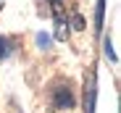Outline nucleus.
Wrapping results in <instances>:
<instances>
[{"label":"nucleus","instance_id":"nucleus-6","mask_svg":"<svg viewBox=\"0 0 121 113\" xmlns=\"http://www.w3.org/2000/svg\"><path fill=\"white\" fill-rule=\"evenodd\" d=\"M37 45L42 47V50H48V47H50V37H48V34H42V32H39V34H37Z\"/></svg>","mask_w":121,"mask_h":113},{"label":"nucleus","instance_id":"nucleus-3","mask_svg":"<svg viewBox=\"0 0 121 113\" xmlns=\"http://www.w3.org/2000/svg\"><path fill=\"white\" fill-rule=\"evenodd\" d=\"M103 21H105V0L95 3V32H103Z\"/></svg>","mask_w":121,"mask_h":113},{"label":"nucleus","instance_id":"nucleus-5","mask_svg":"<svg viewBox=\"0 0 121 113\" xmlns=\"http://www.w3.org/2000/svg\"><path fill=\"white\" fill-rule=\"evenodd\" d=\"M66 37H69V24L63 18H58L55 21V40H66Z\"/></svg>","mask_w":121,"mask_h":113},{"label":"nucleus","instance_id":"nucleus-7","mask_svg":"<svg viewBox=\"0 0 121 113\" xmlns=\"http://www.w3.org/2000/svg\"><path fill=\"white\" fill-rule=\"evenodd\" d=\"M71 24H74V29H84V18H82V16L76 13V16L71 18Z\"/></svg>","mask_w":121,"mask_h":113},{"label":"nucleus","instance_id":"nucleus-8","mask_svg":"<svg viewBox=\"0 0 121 113\" xmlns=\"http://www.w3.org/2000/svg\"><path fill=\"white\" fill-rule=\"evenodd\" d=\"M5 55H8V47H5V40L0 37V58H5Z\"/></svg>","mask_w":121,"mask_h":113},{"label":"nucleus","instance_id":"nucleus-2","mask_svg":"<svg viewBox=\"0 0 121 113\" xmlns=\"http://www.w3.org/2000/svg\"><path fill=\"white\" fill-rule=\"evenodd\" d=\"M53 105H55V108H71V105H74V95H71L69 84H66V87H58V89L53 92Z\"/></svg>","mask_w":121,"mask_h":113},{"label":"nucleus","instance_id":"nucleus-4","mask_svg":"<svg viewBox=\"0 0 121 113\" xmlns=\"http://www.w3.org/2000/svg\"><path fill=\"white\" fill-rule=\"evenodd\" d=\"M103 53H105V58H108L111 63L118 61V55H116V50H113V45H111V37H105V40H103Z\"/></svg>","mask_w":121,"mask_h":113},{"label":"nucleus","instance_id":"nucleus-1","mask_svg":"<svg viewBox=\"0 0 121 113\" xmlns=\"http://www.w3.org/2000/svg\"><path fill=\"white\" fill-rule=\"evenodd\" d=\"M95 97H97V74L90 71L84 76V113H95Z\"/></svg>","mask_w":121,"mask_h":113}]
</instances>
